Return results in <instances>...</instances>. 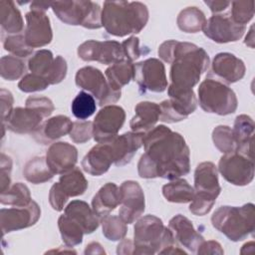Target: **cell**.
Segmentation results:
<instances>
[{"label": "cell", "instance_id": "30", "mask_svg": "<svg viewBox=\"0 0 255 255\" xmlns=\"http://www.w3.org/2000/svg\"><path fill=\"white\" fill-rule=\"evenodd\" d=\"M0 15L1 28L3 32L16 35L23 31L24 22L22 15L13 1H0Z\"/></svg>", "mask_w": 255, "mask_h": 255}, {"label": "cell", "instance_id": "57", "mask_svg": "<svg viewBox=\"0 0 255 255\" xmlns=\"http://www.w3.org/2000/svg\"><path fill=\"white\" fill-rule=\"evenodd\" d=\"M244 43H245L248 47L254 48V31H253V26L250 27V30H249L247 36L245 37Z\"/></svg>", "mask_w": 255, "mask_h": 255}, {"label": "cell", "instance_id": "11", "mask_svg": "<svg viewBox=\"0 0 255 255\" xmlns=\"http://www.w3.org/2000/svg\"><path fill=\"white\" fill-rule=\"evenodd\" d=\"M218 171L229 183L237 186L249 184L254 178L253 159L232 151L224 153L218 162Z\"/></svg>", "mask_w": 255, "mask_h": 255}, {"label": "cell", "instance_id": "31", "mask_svg": "<svg viewBox=\"0 0 255 255\" xmlns=\"http://www.w3.org/2000/svg\"><path fill=\"white\" fill-rule=\"evenodd\" d=\"M105 76L114 91H122L133 79V64L128 60L113 64L105 71Z\"/></svg>", "mask_w": 255, "mask_h": 255}, {"label": "cell", "instance_id": "10", "mask_svg": "<svg viewBox=\"0 0 255 255\" xmlns=\"http://www.w3.org/2000/svg\"><path fill=\"white\" fill-rule=\"evenodd\" d=\"M167 94L169 99L159 104L161 122L168 124L181 122L196 110L197 99L192 89L180 90L168 86Z\"/></svg>", "mask_w": 255, "mask_h": 255}, {"label": "cell", "instance_id": "33", "mask_svg": "<svg viewBox=\"0 0 255 255\" xmlns=\"http://www.w3.org/2000/svg\"><path fill=\"white\" fill-rule=\"evenodd\" d=\"M61 189L70 198L85 193L88 188V180L79 167H74L70 171L63 173L58 181Z\"/></svg>", "mask_w": 255, "mask_h": 255}, {"label": "cell", "instance_id": "7", "mask_svg": "<svg viewBox=\"0 0 255 255\" xmlns=\"http://www.w3.org/2000/svg\"><path fill=\"white\" fill-rule=\"evenodd\" d=\"M198 103L204 112L219 116L233 114L238 106L234 91L211 77H207L199 85Z\"/></svg>", "mask_w": 255, "mask_h": 255}, {"label": "cell", "instance_id": "36", "mask_svg": "<svg viewBox=\"0 0 255 255\" xmlns=\"http://www.w3.org/2000/svg\"><path fill=\"white\" fill-rule=\"evenodd\" d=\"M204 13L197 7H186L180 11L176 23L178 28L185 33H197L205 25Z\"/></svg>", "mask_w": 255, "mask_h": 255}, {"label": "cell", "instance_id": "28", "mask_svg": "<svg viewBox=\"0 0 255 255\" xmlns=\"http://www.w3.org/2000/svg\"><path fill=\"white\" fill-rule=\"evenodd\" d=\"M64 213L74 219L82 227L85 234L93 233L100 225L99 216L83 200H72L65 207Z\"/></svg>", "mask_w": 255, "mask_h": 255}, {"label": "cell", "instance_id": "2", "mask_svg": "<svg viewBox=\"0 0 255 255\" xmlns=\"http://www.w3.org/2000/svg\"><path fill=\"white\" fill-rule=\"evenodd\" d=\"M159 58L170 64V87L192 89L209 67V57L204 49L188 42L168 40L158 48Z\"/></svg>", "mask_w": 255, "mask_h": 255}, {"label": "cell", "instance_id": "15", "mask_svg": "<svg viewBox=\"0 0 255 255\" xmlns=\"http://www.w3.org/2000/svg\"><path fill=\"white\" fill-rule=\"evenodd\" d=\"M121 208L119 216L127 223L130 224L137 220L144 211V193L138 182L126 180L121 186Z\"/></svg>", "mask_w": 255, "mask_h": 255}, {"label": "cell", "instance_id": "47", "mask_svg": "<svg viewBox=\"0 0 255 255\" xmlns=\"http://www.w3.org/2000/svg\"><path fill=\"white\" fill-rule=\"evenodd\" d=\"M25 106L36 110L44 118H48L49 116H51L55 109L53 102L49 98L43 96H30L26 100Z\"/></svg>", "mask_w": 255, "mask_h": 255}, {"label": "cell", "instance_id": "1", "mask_svg": "<svg viewBox=\"0 0 255 255\" xmlns=\"http://www.w3.org/2000/svg\"><path fill=\"white\" fill-rule=\"evenodd\" d=\"M142 145L144 153L137 163L140 177L173 180L189 172L190 151L180 133L159 125L143 134Z\"/></svg>", "mask_w": 255, "mask_h": 255}, {"label": "cell", "instance_id": "48", "mask_svg": "<svg viewBox=\"0 0 255 255\" xmlns=\"http://www.w3.org/2000/svg\"><path fill=\"white\" fill-rule=\"evenodd\" d=\"M11 170H12V159L10 156L2 152L1 159H0V190L1 192H4L10 187Z\"/></svg>", "mask_w": 255, "mask_h": 255}, {"label": "cell", "instance_id": "34", "mask_svg": "<svg viewBox=\"0 0 255 255\" xmlns=\"http://www.w3.org/2000/svg\"><path fill=\"white\" fill-rule=\"evenodd\" d=\"M23 175L27 181L40 184L49 181L55 174L48 166L45 156H35L24 165Z\"/></svg>", "mask_w": 255, "mask_h": 255}, {"label": "cell", "instance_id": "22", "mask_svg": "<svg viewBox=\"0 0 255 255\" xmlns=\"http://www.w3.org/2000/svg\"><path fill=\"white\" fill-rule=\"evenodd\" d=\"M43 119L44 117L32 108L18 107L12 110L3 126L16 133H34L42 125Z\"/></svg>", "mask_w": 255, "mask_h": 255}, {"label": "cell", "instance_id": "50", "mask_svg": "<svg viewBox=\"0 0 255 255\" xmlns=\"http://www.w3.org/2000/svg\"><path fill=\"white\" fill-rule=\"evenodd\" d=\"M122 47L125 59L131 63L137 60L141 55V51L139 48V39L136 37H129L128 39L125 40L122 43Z\"/></svg>", "mask_w": 255, "mask_h": 255}, {"label": "cell", "instance_id": "14", "mask_svg": "<svg viewBox=\"0 0 255 255\" xmlns=\"http://www.w3.org/2000/svg\"><path fill=\"white\" fill-rule=\"evenodd\" d=\"M125 110L117 105L102 108L93 122V137L97 142L111 139L118 134L125 124Z\"/></svg>", "mask_w": 255, "mask_h": 255}, {"label": "cell", "instance_id": "5", "mask_svg": "<svg viewBox=\"0 0 255 255\" xmlns=\"http://www.w3.org/2000/svg\"><path fill=\"white\" fill-rule=\"evenodd\" d=\"M255 210L253 203L238 206H220L212 216L211 223L215 229L223 233L229 240H244L255 230Z\"/></svg>", "mask_w": 255, "mask_h": 255}, {"label": "cell", "instance_id": "4", "mask_svg": "<svg viewBox=\"0 0 255 255\" xmlns=\"http://www.w3.org/2000/svg\"><path fill=\"white\" fill-rule=\"evenodd\" d=\"M133 254L185 253L175 246L171 230L155 215L139 217L133 228Z\"/></svg>", "mask_w": 255, "mask_h": 255}, {"label": "cell", "instance_id": "32", "mask_svg": "<svg viewBox=\"0 0 255 255\" xmlns=\"http://www.w3.org/2000/svg\"><path fill=\"white\" fill-rule=\"evenodd\" d=\"M162 194L169 202L188 203L193 200L195 191L185 179L176 178L162 186Z\"/></svg>", "mask_w": 255, "mask_h": 255}, {"label": "cell", "instance_id": "53", "mask_svg": "<svg viewBox=\"0 0 255 255\" xmlns=\"http://www.w3.org/2000/svg\"><path fill=\"white\" fill-rule=\"evenodd\" d=\"M204 3L209 7L212 13H219L224 11L231 5L230 1H221V0H205Z\"/></svg>", "mask_w": 255, "mask_h": 255}, {"label": "cell", "instance_id": "24", "mask_svg": "<svg viewBox=\"0 0 255 255\" xmlns=\"http://www.w3.org/2000/svg\"><path fill=\"white\" fill-rule=\"evenodd\" d=\"M143 134L144 133L128 131L120 135L117 134L111 138L115 155V165L123 166L131 160L133 155L142 145Z\"/></svg>", "mask_w": 255, "mask_h": 255}, {"label": "cell", "instance_id": "19", "mask_svg": "<svg viewBox=\"0 0 255 255\" xmlns=\"http://www.w3.org/2000/svg\"><path fill=\"white\" fill-rule=\"evenodd\" d=\"M244 62L231 53H218L211 63V75L224 84H233L240 81L245 75Z\"/></svg>", "mask_w": 255, "mask_h": 255}, {"label": "cell", "instance_id": "44", "mask_svg": "<svg viewBox=\"0 0 255 255\" xmlns=\"http://www.w3.org/2000/svg\"><path fill=\"white\" fill-rule=\"evenodd\" d=\"M230 12L231 19L238 25L247 24L254 16V2L253 1H233Z\"/></svg>", "mask_w": 255, "mask_h": 255}, {"label": "cell", "instance_id": "37", "mask_svg": "<svg viewBox=\"0 0 255 255\" xmlns=\"http://www.w3.org/2000/svg\"><path fill=\"white\" fill-rule=\"evenodd\" d=\"M58 227L62 240L68 247H74L82 243L85 234L84 230L74 219L65 213L59 217Z\"/></svg>", "mask_w": 255, "mask_h": 255}, {"label": "cell", "instance_id": "35", "mask_svg": "<svg viewBox=\"0 0 255 255\" xmlns=\"http://www.w3.org/2000/svg\"><path fill=\"white\" fill-rule=\"evenodd\" d=\"M55 58L50 50H39L31 56L28 68L32 74L45 78L51 85V79L55 69Z\"/></svg>", "mask_w": 255, "mask_h": 255}, {"label": "cell", "instance_id": "12", "mask_svg": "<svg viewBox=\"0 0 255 255\" xmlns=\"http://www.w3.org/2000/svg\"><path fill=\"white\" fill-rule=\"evenodd\" d=\"M133 80L143 93H162L167 88L164 65L155 58L133 64Z\"/></svg>", "mask_w": 255, "mask_h": 255}, {"label": "cell", "instance_id": "38", "mask_svg": "<svg viewBox=\"0 0 255 255\" xmlns=\"http://www.w3.org/2000/svg\"><path fill=\"white\" fill-rule=\"evenodd\" d=\"M31 201L30 189L22 182L14 183L0 194V202L4 205L23 207L29 205Z\"/></svg>", "mask_w": 255, "mask_h": 255}, {"label": "cell", "instance_id": "55", "mask_svg": "<svg viewBox=\"0 0 255 255\" xmlns=\"http://www.w3.org/2000/svg\"><path fill=\"white\" fill-rule=\"evenodd\" d=\"M84 253L86 255L87 254H106L104 248L98 242H91L90 244H88Z\"/></svg>", "mask_w": 255, "mask_h": 255}, {"label": "cell", "instance_id": "23", "mask_svg": "<svg viewBox=\"0 0 255 255\" xmlns=\"http://www.w3.org/2000/svg\"><path fill=\"white\" fill-rule=\"evenodd\" d=\"M168 228L171 230L174 239L191 252H196L204 241L203 236L195 230L192 222L181 214H177L169 220Z\"/></svg>", "mask_w": 255, "mask_h": 255}, {"label": "cell", "instance_id": "18", "mask_svg": "<svg viewBox=\"0 0 255 255\" xmlns=\"http://www.w3.org/2000/svg\"><path fill=\"white\" fill-rule=\"evenodd\" d=\"M25 41L31 48H39L51 43L53 39V31L49 17L45 12L30 11L26 13Z\"/></svg>", "mask_w": 255, "mask_h": 255}, {"label": "cell", "instance_id": "52", "mask_svg": "<svg viewBox=\"0 0 255 255\" xmlns=\"http://www.w3.org/2000/svg\"><path fill=\"white\" fill-rule=\"evenodd\" d=\"M197 254H223L224 251L221 247V245L214 240L209 241H203L200 246L198 247Z\"/></svg>", "mask_w": 255, "mask_h": 255}, {"label": "cell", "instance_id": "16", "mask_svg": "<svg viewBox=\"0 0 255 255\" xmlns=\"http://www.w3.org/2000/svg\"><path fill=\"white\" fill-rule=\"evenodd\" d=\"M246 27L236 24L228 14H214L202 29L204 35L213 42L223 44L236 42L242 38Z\"/></svg>", "mask_w": 255, "mask_h": 255}, {"label": "cell", "instance_id": "8", "mask_svg": "<svg viewBox=\"0 0 255 255\" xmlns=\"http://www.w3.org/2000/svg\"><path fill=\"white\" fill-rule=\"evenodd\" d=\"M51 8L65 24L99 29L102 26V8L90 0H71L52 2Z\"/></svg>", "mask_w": 255, "mask_h": 255}, {"label": "cell", "instance_id": "20", "mask_svg": "<svg viewBox=\"0 0 255 255\" xmlns=\"http://www.w3.org/2000/svg\"><path fill=\"white\" fill-rule=\"evenodd\" d=\"M115 162V155L111 139L98 142L93 146L82 160L83 169L93 176L106 173Z\"/></svg>", "mask_w": 255, "mask_h": 255}, {"label": "cell", "instance_id": "26", "mask_svg": "<svg viewBox=\"0 0 255 255\" xmlns=\"http://www.w3.org/2000/svg\"><path fill=\"white\" fill-rule=\"evenodd\" d=\"M159 118V105L152 102H139L134 107V116L129 122V127L134 132L145 133L154 128Z\"/></svg>", "mask_w": 255, "mask_h": 255}, {"label": "cell", "instance_id": "40", "mask_svg": "<svg viewBox=\"0 0 255 255\" xmlns=\"http://www.w3.org/2000/svg\"><path fill=\"white\" fill-rule=\"evenodd\" d=\"M104 236L111 241L122 240L128 231L127 223L117 215H106L101 220Z\"/></svg>", "mask_w": 255, "mask_h": 255}, {"label": "cell", "instance_id": "42", "mask_svg": "<svg viewBox=\"0 0 255 255\" xmlns=\"http://www.w3.org/2000/svg\"><path fill=\"white\" fill-rule=\"evenodd\" d=\"M212 140L216 148L222 153L235 151L232 128L228 126H217L212 131Z\"/></svg>", "mask_w": 255, "mask_h": 255}, {"label": "cell", "instance_id": "49", "mask_svg": "<svg viewBox=\"0 0 255 255\" xmlns=\"http://www.w3.org/2000/svg\"><path fill=\"white\" fill-rule=\"evenodd\" d=\"M68 199L69 197L61 189L59 183H54L49 192V202L52 208L56 211H62L65 208Z\"/></svg>", "mask_w": 255, "mask_h": 255}, {"label": "cell", "instance_id": "29", "mask_svg": "<svg viewBox=\"0 0 255 255\" xmlns=\"http://www.w3.org/2000/svg\"><path fill=\"white\" fill-rule=\"evenodd\" d=\"M121 204V189L114 182L103 185L92 200V208L99 217L108 215Z\"/></svg>", "mask_w": 255, "mask_h": 255}, {"label": "cell", "instance_id": "41", "mask_svg": "<svg viewBox=\"0 0 255 255\" xmlns=\"http://www.w3.org/2000/svg\"><path fill=\"white\" fill-rule=\"evenodd\" d=\"M26 71L25 63L13 55L3 56L0 60V74L1 77L8 81H14L22 77Z\"/></svg>", "mask_w": 255, "mask_h": 255}, {"label": "cell", "instance_id": "6", "mask_svg": "<svg viewBox=\"0 0 255 255\" xmlns=\"http://www.w3.org/2000/svg\"><path fill=\"white\" fill-rule=\"evenodd\" d=\"M194 191L195 195L190 202L189 211L194 215L203 216L211 210L221 191L218 170L214 163L203 161L196 166L194 171Z\"/></svg>", "mask_w": 255, "mask_h": 255}, {"label": "cell", "instance_id": "43", "mask_svg": "<svg viewBox=\"0 0 255 255\" xmlns=\"http://www.w3.org/2000/svg\"><path fill=\"white\" fill-rule=\"evenodd\" d=\"M4 49L18 58H26L33 53V48L29 47L25 41L24 34L8 35L3 41Z\"/></svg>", "mask_w": 255, "mask_h": 255}, {"label": "cell", "instance_id": "51", "mask_svg": "<svg viewBox=\"0 0 255 255\" xmlns=\"http://www.w3.org/2000/svg\"><path fill=\"white\" fill-rule=\"evenodd\" d=\"M0 98H1V117H2V123H4L13 110L14 99L11 92L4 88L1 89Z\"/></svg>", "mask_w": 255, "mask_h": 255}, {"label": "cell", "instance_id": "9", "mask_svg": "<svg viewBox=\"0 0 255 255\" xmlns=\"http://www.w3.org/2000/svg\"><path fill=\"white\" fill-rule=\"evenodd\" d=\"M75 82L79 88L88 91L101 107L114 104L121 99L122 91H114L103 72L95 67L87 66L78 70Z\"/></svg>", "mask_w": 255, "mask_h": 255}, {"label": "cell", "instance_id": "39", "mask_svg": "<svg viewBox=\"0 0 255 255\" xmlns=\"http://www.w3.org/2000/svg\"><path fill=\"white\" fill-rule=\"evenodd\" d=\"M96 109L97 105L95 98L85 91H81L80 93H78L71 105L72 113L78 120L89 119L91 116L94 115Z\"/></svg>", "mask_w": 255, "mask_h": 255}, {"label": "cell", "instance_id": "3", "mask_svg": "<svg viewBox=\"0 0 255 255\" xmlns=\"http://www.w3.org/2000/svg\"><path fill=\"white\" fill-rule=\"evenodd\" d=\"M102 26L116 37L139 33L148 21V9L141 2L105 1Z\"/></svg>", "mask_w": 255, "mask_h": 255}, {"label": "cell", "instance_id": "13", "mask_svg": "<svg viewBox=\"0 0 255 255\" xmlns=\"http://www.w3.org/2000/svg\"><path fill=\"white\" fill-rule=\"evenodd\" d=\"M78 56L83 61H96L104 65H113L126 60L122 44L117 41L88 40L79 46Z\"/></svg>", "mask_w": 255, "mask_h": 255}, {"label": "cell", "instance_id": "56", "mask_svg": "<svg viewBox=\"0 0 255 255\" xmlns=\"http://www.w3.org/2000/svg\"><path fill=\"white\" fill-rule=\"evenodd\" d=\"M52 5V2H37L34 1L30 4L31 11H41L45 12L47 9H49Z\"/></svg>", "mask_w": 255, "mask_h": 255}, {"label": "cell", "instance_id": "17", "mask_svg": "<svg viewBox=\"0 0 255 255\" xmlns=\"http://www.w3.org/2000/svg\"><path fill=\"white\" fill-rule=\"evenodd\" d=\"M41 216V209L36 201L23 207L2 208L0 210V223L2 234L21 230L34 225Z\"/></svg>", "mask_w": 255, "mask_h": 255}, {"label": "cell", "instance_id": "25", "mask_svg": "<svg viewBox=\"0 0 255 255\" xmlns=\"http://www.w3.org/2000/svg\"><path fill=\"white\" fill-rule=\"evenodd\" d=\"M254 121L247 115L237 116L232 128L235 151L253 159Z\"/></svg>", "mask_w": 255, "mask_h": 255}, {"label": "cell", "instance_id": "46", "mask_svg": "<svg viewBox=\"0 0 255 255\" xmlns=\"http://www.w3.org/2000/svg\"><path fill=\"white\" fill-rule=\"evenodd\" d=\"M70 138L76 143H85L93 136V123L90 121H77L73 123Z\"/></svg>", "mask_w": 255, "mask_h": 255}, {"label": "cell", "instance_id": "21", "mask_svg": "<svg viewBox=\"0 0 255 255\" xmlns=\"http://www.w3.org/2000/svg\"><path fill=\"white\" fill-rule=\"evenodd\" d=\"M45 157L54 174H63L75 167L78 160V150L71 143L54 142L49 146Z\"/></svg>", "mask_w": 255, "mask_h": 255}, {"label": "cell", "instance_id": "27", "mask_svg": "<svg viewBox=\"0 0 255 255\" xmlns=\"http://www.w3.org/2000/svg\"><path fill=\"white\" fill-rule=\"evenodd\" d=\"M73 128V122L69 117L59 115L42 123L39 128L33 133L37 141L47 144L57 138L70 133Z\"/></svg>", "mask_w": 255, "mask_h": 255}, {"label": "cell", "instance_id": "45", "mask_svg": "<svg viewBox=\"0 0 255 255\" xmlns=\"http://www.w3.org/2000/svg\"><path fill=\"white\" fill-rule=\"evenodd\" d=\"M50 86L49 82L38 75L26 74L18 83V88L24 93H33L46 90Z\"/></svg>", "mask_w": 255, "mask_h": 255}, {"label": "cell", "instance_id": "54", "mask_svg": "<svg viewBox=\"0 0 255 255\" xmlns=\"http://www.w3.org/2000/svg\"><path fill=\"white\" fill-rule=\"evenodd\" d=\"M134 245L133 241L130 239H124L117 247V253L119 255H129L133 254Z\"/></svg>", "mask_w": 255, "mask_h": 255}]
</instances>
